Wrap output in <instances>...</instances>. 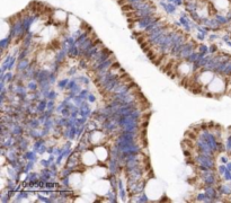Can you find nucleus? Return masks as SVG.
Listing matches in <instances>:
<instances>
[{"instance_id": "f03ea898", "label": "nucleus", "mask_w": 231, "mask_h": 203, "mask_svg": "<svg viewBox=\"0 0 231 203\" xmlns=\"http://www.w3.org/2000/svg\"><path fill=\"white\" fill-rule=\"evenodd\" d=\"M95 155L97 157L98 161L100 163H105L108 159V150L104 146H98V147L95 148Z\"/></svg>"}, {"instance_id": "f257e3e1", "label": "nucleus", "mask_w": 231, "mask_h": 203, "mask_svg": "<svg viewBox=\"0 0 231 203\" xmlns=\"http://www.w3.org/2000/svg\"><path fill=\"white\" fill-rule=\"evenodd\" d=\"M97 161H98V159L95 155V152L85 151L81 155V163L86 166H94L97 164Z\"/></svg>"}]
</instances>
